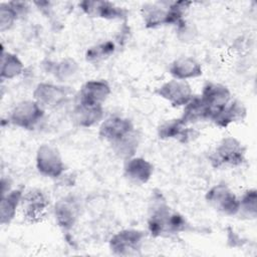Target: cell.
<instances>
[{
    "label": "cell",
    "mask_w": 257,
    "mask_h": 257,
    "mask_svg": "<svg viewBox=\"0 0 257 257\" xmlns=\"http://www.w3.org/2000/svg\"><path fill=\"white\" fill-rule=\"evenodd\" d=\"M142 16L147 28H157L170 24L169 10L166 2L146 4L142 8Z\"/></svg>",
    "instance_id": "cell-20"
},
{
    "label": "cell",
    "mask_w": 257,
    "mask_h": 257,
    "mask_svg": "<svg viewBox=\"0 0 257 257\" xmlns=\"http://www.w3.org/2000/svg\"><path fill=\"white\" fill-rule=\"evenodd\" d=\"M23 191L20 189L10 190L2 194L0 206V222L2 225L9 224L15 217L18 207H20Z\"/></svg>",
    "instance_id": "cell-22"
},
{
    "label": "cell",
    "mask_w": 257,
    "mask_h": 257,
    "mask_svg": "<svg viewBox=\"0 0 257 257\" xmlns=\"http://www.w3.org/2000/svg\"><path fill=\"white\" fill-rule=\"evenodd\" d=\"M110 94V86L105 80L92 79L86 81L75 95V102L102 105Z\"/></svg>",
    "instance_id": "cell-12"
},
{
    "label": "cell",
    "mask_w": 257,
    "mask_h": 257,
    "mask_svg": "<svg viewBox=\"0 0 257 257\" xmlns=\"http://www.w3.org/2000/svg\"><path fill=\"white\" fill-rule=\"evenodd\" d=\"M200 97L210 110V120L232 99L229 88L216 82H207L203 86Z\"/></svg>",
    "instance_id": "cell-10"
},
{
    "label": "cell",
    "mask_w": 257,
    "mask_h": 257,
    "mask_svg": "<svg viewBox=\"0 0 257 257\" xmlns=\"http://www.w3.org/2000/svg\"><path fill=\"white\" fill-rule=\"evenodd\" d=\"M145 234L136 229H124L115 233L110 241L109 248L114 255H138L144 244Z\"/></svg>",
    "instance_id": "cell-6"
},
{
    "label": "cell",
    "mask_w": 257,
    "mask_h": 257,
    "mask_svg": "<svg viewBox=\"0 0 257 257\" xmlns=\"http://www.w3.org/2000/svg\"><path fill=\"white\" fill-rule=\"evenodd\" d=\"M209 161L216 169L239 167L245 162V148L236 138H224L209 155Z\"/></svg>",
    "instance_id": "cell-2"
},
{
    "label": "cell",
    "mask_w": 257,
    "mask_h": 257,
    "mask_svg": "<svg viewBox=\"0 0 257 257\" xmlns=\"http://www.w3.org/2000/svg\"><path fill=\"white\" fill-rule=\"evenodd\" d=\"M72 118L79 126L90 127L98 123L103 117L102 105H89L79 102L74 103Z\"/></svg>",
    "instance_id": "cell-18"
},
{
    "label": "cell",
    "mask_w": 257,
    "mask_h": 257,
    "mask_svg": "<svg viewBox=\"0 0 257 257\" xmlns=\"http://www.w3.org/2000/svg\"><path fill=\"white\" fill-rule=\"evenodd\" d=\"M19 18L15 10L12 8L9 2L1 3L0 5V29L5 31L10 29L15 21Z\"/></svg>",
    "instance_id": "cell-27"
},
{
    "label": "cell",
    "mask_w": 257,
    "mask_h": 257,
    "mask_svg": "<svg viewBox=\"0 0 257 257\" xmlns=\"http://www.w3.org/2000/svg\"><path fill=\"white\" fill-rule=\"evenodd\" d=\"M80 215L79 200L72 196H65L59 199L54 206V216L56 223L63 230H69L76 223Z\"/></svg>",
    "instance_id": "cell-13"
},
{
    "label": "cell",
    "mask_w": 257,
    "mask_h": 257,
    "mask_svg": "<svg viewBox=\"0 0 257 257\" xmlns=\"http://www.w3.org/2000/svg\"><path fill=\"white\" fill-rule=\"evenodd\" d=\"M135 131L134 124L128 118L121 116H110L101 121L98 135L102 140L108 142L110 145H113Z\"/></svg>",
    "instance_id": "cell-11"
},
{
    "label": "cell",
    "mask_w": 257,
    "mask_h": 257,
    "mask_svg": "<svg viewBox=\"0 0 257 257\" xmlns=\"http://www.w3.org/2000/svg\"><path fill=\"white\" fill-rule=\"evenodd\" d=\"M180 118L187 124L196 123L199 121L210 120L211 113L200 95L193 96L191 100L184 106L183 114Z\"/></svg>",
    "instance_id": "cell-21"
},
{
    "label": "cell",
    "mask_w": 257,
    "mask_h": 257,
    "mask_svg": "<svg viewBox=\"0 0 257 257\" xmlns=\"http://www.w3.org/2000/svg\"><path fill=\"white\" fill-rule=\"evenodd\" d=\"M246 116V107L236 99H231L213 118L212 121L220 127H226L231 123L242 121Z\"/></svg>",
    "instance_id": "cell-19"
},
{
    "label": "cell",
    "mask_w": 257,
    "mask_h": 257,
    "mask_svg": "<svg viewBox=\"0 0 257 257\" xmlns=\"http://www.w3.org/2000/svg\"><path fill=\"white\" fill-rule=\"evenodd\" d=\"M71 89L66 86L56 85L52 83H39L34 92V99L42 107H57L67 101L71 96Z\"/></svg>",
    "instance_id": "cell-9"
},
{
    "label": "cell",
    "mask_w": 257,
    "mask_h": 257,
    "mask_svg": "<svg viewBox=\"0 0 257 257\" xmlns=\"http://www.w3.org/2000/svg\"><path fill=\"white\" fill-rule=\"evenodd\" d=\"M158 136L162 140H175L187 144L197 138L198 132L179 117L161 123L158 128Z\"/></svg>",
    "instance_id": "cell-14"
},
{
    "label": "cell",
    "mask_w": 257,
    "mask_h": 257,
    "mask_svg": "<svg viewBox=\"0 0 257 257\" xmlns=\"http://www.w3.org/2000/svg\"><path fill=\"white\" fill-rule=\"evenodd\" d=\"M153 172V165L144 158L133 157L125 160L123 174L124 177L133 184H146L151 179Z\"/></svg>",
    "instance_id": "cell-16"
},
{
    "label": "cell",
    "mask_w": 257,
    "mask_h": 257,
    "mask_svg": "<svg viewBox=\"0 0 257 257\" xmlns=\"http://www.w3.org/2000/svg\"><path fill=\"white\" fill-rule=\"evenodd\" d=\"M156 93L173 106H185L194 96L190 83L176 78L163 83L156 89Z\"/></svg>",
    "instance_id": "cell-8"
},
{
    "label": "cell",
    "mask_w": 257,
    "mask_h": 257,
    "mask_svg": "<svg viewBox=\"0 0 257 257\" xmlns=\"http://www.w3.org/2000/svg\"><path fill=\"white\" fill-rule=\"evenodd\" d=\"M44 112V107L35 99L23 100L12 109L8 120L18 127L33 130L43 119Z\"/></svg>",
    "instance_id": "cell-4"
},
{
    "label": "cell",
    "mask_w": 257,
    "mask_h": 257,
    "mask_svg": "<svg viewBox=\"0 0 257 257\" xmlns=\"http://www.w3.org/2000/svg\"><path fill=\"white\" fill-rule=\"evenodd\" d=\"M247 219H255L257 216V191L250 189L239 198L238 214Z\"/></svg>",
    "instance_id": "cell-24"
},
{
    "label": "cell",
    "mask_w": 257,
    "mask_h": 257,
    "mask_svg": "<svg viewBox=\"0 0 257 257\" xmlns=\"http://www.w3.org/2000/svg\"><path fill=\"white\" fill-rule=\"evenodd\" d=\"M115 50V45L112 41H105L87 49L85 58L89 62H99L109 57Z\"/></svg>",
    "instance_id": "cell-25"
},
{
    "label": "cell",
    "mask_w": 257,
    "mask_h": 257,
    "mask_svg": "<svg viewBox=\"0 0 257 257\" xmlns=\"http://www.w3.org/2000/svg\"><path fill=\"white\" fill-rule=\"evenodd\" d=\"M81 10L88 16L102 19H122L127 15V11L116 6L109 1H82L79 3Z\"/></svg>",
    "instance_id": "cell-15"
},
{
    "label": "cell",
    "mask_w": 257,
    "mask_h": 257,
    "mask_svg": "<svg viewBox=\"0 0 257 257\" xmlns=\"http://www.w3.org/2000/svg\"><path fill=\"white\" fill-rule=\"evenodd\" d=\"M189 227L185 217L173 211L163 199L162 194L155 196L148 217V229L152 236H172L187 231Z\"/></svg>",
    "instance_id": "cell-1"
},
{
    "label": "cell",
    "mask_w": 257,
    "mask_h": 257,
    "mask_svg": "<svg viewBox=\"0 0 257 257\" xmlns=\"http://www.w3.org/2000/svg\"><path fill=\"white\" fill-rule=\"evenodd\" d=\"M23 217L29 223H39L47 215L49 200L40 189H29L23 192L20 204Z\"/></svg>",
    "instance_id": "cell-3"
},
{
    "label": "cell",
    "mask_w": 257,
    "mask_h": 257,
    "mask_svg": "<svg viewBox=\"0 0 257 257\" xmlns=\"http://www.w3.org/2000/svg\"><path fill=\"white\" fill-rule=\"evenodd\" d=\"M206 200L211 207L224 215L234 216L238 214L239 198L225 183L213 186L207 192Z\"/></svg>",
    "instance_id": "cell-5"
},
{
    "label": "cell",
    "mask_w": 257,
    "mask_h": 257,
    "mask_svg": "<svg viewBox=\"0 0 257 257\" xmlns=\"http://www.w3.org/2000/svg\"><path fill=\"white\" fill-rule=\"evenodd\" d=\"M24 70V65L17 55L5 52L1 53V78L13 79L20 75Z\"/></svg>",
    "instance_id": "cell-23"
},
{
    "label": "cell",
    "mask_w": 257,
    "mask_h": 257,
    "mask_svg": "<svg viewBox=\"0 0 257 257\" xmlns=\"http://www.w3.org/2000/svg\"><path fill=\"white\" fill-rule=\"evenodd\" d=\"M170 74L181 80L196 78L202 75V65L199 61L191 56H181L175 59L169 66Z\"/></svg>",
    "instance_id": "cell-17"
},
{
    "label": "cell",
    "mask_w": 257,
    "mask_h": 257,
    "mask_svg": "<svg viewBox=\"0 0 257 257\" xmlns=\"http://www.w3.org/2000/svg\"><path fill=\"white\" fill-rule=\"evenodd\" d=\"M36 168L41 175L52 179L60 177L65 170L58 150L47 144L41 145L37 150Z\"/></svg>",
    "instance_id": "cell-7"
},
{
    "label": "cell",
    "mask_w": 257,
    "mask_h": 257,
    "mask_svg": "<svg viewBox=\"0 0 257 257\" xmlns=\"http://www.w3.org/2000/svg\"><path fill=\"white\" fill-rule=\"evenodd\" d=\"M51 69L55 77L60 80H65L72 76L77 70V63L73 59H63L51 65Z\"/></svg>",
    "instance_id": "cell-26"
}]
</instances>
